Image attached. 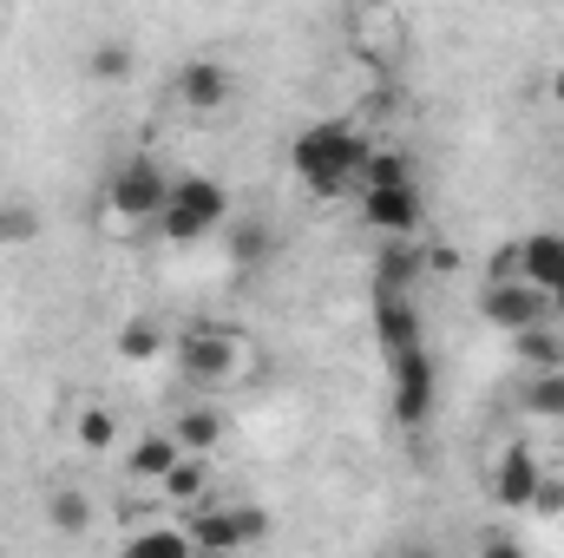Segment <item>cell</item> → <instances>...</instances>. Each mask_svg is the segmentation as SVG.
Here are the masks:
<instances>
[{
	"label": "cell",
	"mask_w": 564,
	"mask_h": 558,
	"mask_svg": "<svg viewBox=\"0 0 564 558\" xmlns=\"http://www.w3.org/2000/svg\"><path fill=\"white\" fill-rule=\"evenodd\" d=\"M368 151H375V144L361 139L355 119H315L308 132H295V144H289V171H295L315 197H335L348 178H361Z\"/></svg>",
	"instance_id": "cell-1"
},
{
	"label": "cell",
	"mask_w": 564,
	"mask_h": 558,
	"mask_svg": "<svg viewBox=\"0 0 564 558\" xmlns=\"http://www.w3.org/2000/svg\"><path fill=\"white\" fill-rule=\"evenodd\" d=\"M171 362H177V375H184L191 388H204V395H224V388L250 382V368H257V348H250V335L204 322V329H184V335H177Z\"/></svg>",
	"instance_id": "cell-2"
},
{
	"label": "cell",
	"mask_w": 564,
	"mask_h": 558,
	"mask_svg": "<svg viewBox=\"0 0 564 558\" xmlns=\"http://www.w3.org/2000/svg\"><path fill=\"white\" fill-rule=\"evenodd\" d=\"M230 217H237V204H230V184H224V178H210V171H177L158 230H164L171 244H204V237H224Z\"/></svg>",
	"instance_id": "cell-3"
},
{
	"label": "cell",
	"mask_w": 564,
	"mask_h": 558,
	"mask_svg": "<svg viewBox=\"0 0 564 558\" xmlns=\"http://www.w3.org/2000/svg\"><path fill=\"white\" fill-rule=\"evenodd\" d=\"M177 526L191 533L197 558H237V552H250V546L270 539V513H263V506H243V500H224V506L204 500V506L184 513Z\"/></svg>",
	"instance_id": "cell-4"
},
{
	"label": "cell",
	"mask_w": 564,
	"mask_h": 558,
	"mask_svg": "<svg viewBox=\"0 0 564 558\" xmlns=\"http://www.w3.org/2000/svg\"><path fill=\"white\" fill-rule=\"evenodd\" d=\"M171 204V171L151 158V151H126L106 178V211L119 224H158Z\"/></svg>",
	"instance_id": "cell-5"
},
{
	"label": "cell",
	"mask_w": 564,
	"mask_h": 558,
	"mask_svg": "<svg viewBox=\"0 0 564 558\" xmlns=\"http://www.w3.org/2000/svg\"><path fill=\"white\" fill-rule=\"evenodd\" d=\"M479 309H486V322H492L499 335H525V329L558 322V315H552V296H545V289H532V282H486Z\"/></svg>",
	"instance_id": "cell-6"
},
{
	"label": "cell",
	"mask_w": 564,
	"mask_h": 558,
	"mask_svg": "<svg viewBox=\"0 0 564 558\" xmlns=\"http://www.w3.org/2000/svg\"><path fill=\"white\" fill-rule=\"evenodd\" d=\"M539 480H545V466H539L532 440H506V447H499V460H492V473H486V486H492V506H499V513H532Z\"/></svg>",
	"instance_id": "cell-7"
},
{
	"label": "cell",
	"mask_w": 564,
	"mask_h": 558,
	"mask_svg": "<svg viewBox=\"0 0 564 558\" xmlns=\"http://www.w3.org/2000/svg\"><path fill=\"white\" fill-rule=\"evenodd\" d=\"M230 99H237V73H230L224 60L197 53V60H184V66H177V106H184V112L210 119V112H224Z\"/></svg>",
	"instance_id": "cell-8"
},
{
	"label": "cell",
	"mask_w": 564,
	"mask_h": 558,
	"mask_svg": "<svg viewBox=\"0 0 564 558\" xmlns=\"http://www.w3.org/2000/svg\"><path fill=\"white\" fill-rule=\"evenodd\" d=\"M388 375H394V420H401V427H421V420L433 415V395H440V375H433L426 348L388 362Z\"/></svg>",
	"instance_id": "cell-9"
},
{
	"label": "cell",
	"mask_w": 564,
	"mask_h": 558,
	"mask_svg": "<svg viewBox=\"0 0 564 558\" xmlns=\"http://www.w3.org/2000/svg\"><path fill=\"white\" fill-rule=\"evenodd\" d=\"M361 224L381 230L388 244H408L421 230V191L401 184V191H361Z\"/></svg>",
	"instance_id": "cell-10"
},
{
	"label": "cell",
	"mask_w": 564,
	"mask_h": 558,
	"mask_svg": "<svg viewBox=\"0 0 564 558\" xmlns=\"http://www.w3.org/2000/svg\"><path fill=\"white\" fill-rule=\"evenodd\" d=\"M375 342H381V355H388V362H401V355L426 348L421 315H414V302H408V296H375Z\"/></svg>",
	"instance_id": "cell-11"
},
{
	"label": "cell",
	"mask_w": 564,
	"mask_h": 558,
	"mask_svg": "<svg viewBox=\"0 0 564 558\" xmlns=\"http://www.w3.org/2000/svg\"><path fill=\"white\" fill-rule=\"evenodd\" d=\"M519 282L558 296L564 289V230H532V237H519Z\"/></svg>",
	"instance_id": "cell-12"
},
{
	"label": "cell",
	"mask_w": 564,
	"mask_h": 558,
	"mask_svg": "<svg viewBox=\"0 0 564 558\" xmlns=\"http://www.w3.org/2000/svg\"><path fill=\"white\" fill-rule=\"evenodd\" d=\"M224 250H230V264H237V270H263V264L276 257V224H270V217H243V211H237V217L224 224Z\"/></svg>",
	"instance_id": "cell-13"
},
{
	"label": "cell",
	"mask_w": 564,
	"mask_h": 558,
	"mask_svg": "<svg viewBox=\"0 0 564 558\" xmlns=\"http://www.w3.org/2000/svg\"><path fill=\"white\" fill-rule=\"evenodd\" d=\"M171 440H177V453H204L210 460V447L230 440V415L217 401H197V408H184V415L171 420Z\"/></svg>",
	"instance_id": "cell-14"
},
{
	"label": "cell",
	"mask_w": 564,
	"mask_h": 558,
	"mask_svg": "<svg viewBox=\"0 0 564 558\" xmlns=\"http://www.w3.org/2000/svg\"><path fill=\"white\" fill-rule=\"evenodd\" d=\"M204 493H210V460H204V453H177V466L158 480V500L177 506V513H197Z\"/></svg>",
	"instance_id": "cell-15"
},
{
	"label": "cell",
	"mask_w": 564,
	"mask_h": 558,
	"mask_svg": "<svg viewBox=\"0 0 564 558\" xmlns=\"http://www.w3.org/2000/svg\"><path fill=\"white\" fill-rule=\"evenodd\" d=\"M171 466H177V440H171V427H151V433H139V440L126 447V473H132V480H151V486H158Z\"/></svg>",
	"instance_id": "cell-16"
},
{
	"label": "cell",
	"mask_w": 564,
	"mask_h": 558,
	"mask_svg": "<svg viewBox=\"0 0 564 558\" xmlns=\"http://www.w3.org/2000/svg\"><path fill=\"white\" fill-rule=\"evenodd\" d=\"M512 355H519L532 375H558V368H564V329H558V322H545V329L512 335Z\"/></svg>",
	"instance_id": "cell-17"
},
{
	"label": "cell",
	"mask_w": 564,
	"mask_h": 558,
	"mask_svg": "<svg viewBox=\"0 0 564 558\" xmlns=\"http://www.w3.org/2000/svg\"><path fill=\"white\" fill-rule=\"evenodd\" d=\"M119 558H197V546H191L184 526H139V533L119 546Z\"/></svg>",
	"instance_id": "cell-18"
},
{
	"label": "cell",
	"mask_w": 564,
	"mask_h": 558,
	"mask_svg": "<svg viewBox=\"0 0 564 558\" xmlns=\"http://www.w3.org/2000/svg\"><path fill=\"white\" fill-rule=\"evenodd\" d=\"M46 526H53L59 539L93 533V500H86L79 486H53V493H46Z\"/></svg>",
	"instance_id": "cell-19"
},
{
	"label": "cell",
	"mask_w": 564,
	"mask_h": 558,
	"mask_svg": "<svg viewBox=\"0 0 564 558\" xmlns=\"http://www.w3.org/2000/svg\"><path fill=\"white\" fill-rule=\"evenodd\" d=\"M426 270V257H414L408 244H388L381 264H375V296H408V282Z\"/></svg>",
	"instance_id": "cell-20"
},
{
	"label": "cell",
	"mask_w": 564,
	"mask_h": 558,
	"mask_svg": "<svg viewBox=\"0 0 564 558\" xmlns=\"http://www.w3.org/2000/svg\"><path fill=\"white\" fill-rule=\"evenodd\" d=\"M401 184H414V164H408V151H368V164H361V191H401Z\"/></svg>",
	"instance_id": "cell-21"
},
{
	"label": "cell",
	"mask_w": 564,
	"mask_h": 558,
	"mask_svg": "<svg viewBox=\"0 0 564 558\" xmlns=\"http://www.w3.org/2000/svg\"><path fill=\"white\" fill-rule=\"evenodd\" d=\"M73 440H79L86 453H112V447H119V415H112V408H79V415H73Z\"/></svg>",
	"instance_id": "cell-22"
},
{
	"label": "cell",
	"mask_w": 564,
	"mask_h": 558,
	"mask_svg": "<svg viewBox=\"0 0 564 558\" xmlns=\"http://www.w3.org/2000/svg\"><path fill=\"white\" fill-rule=\"evenodd\" d=\"M525 415L564 420V368L558 375H532V382H525Z\"/></svg>",
	"instance_id": "cell-23"
},
{
	"label": "cell",
	"mask_w": 564,
	"mask_h": 558,
	"mask_svg": "<svg viewBox=\"0 0 564 558\" xmlns=\"http://www.w3.org/2000/svg\"><path fill=\"white\" fill-rule=\"evenodd\" d=\"M93 73H99V79H132V46L106 40V46L93 53Z\"/></svg>",
	"instance_id": "cell-24"
},
{
	"label": "cell",
	"mask_w": 564,
	"mask_h": 558,
	"mask_svg": "<svg viewBox=\"0 0 564 558\" xmlns=\"http://www.w3.org/2000/svg\"><path fill=\"white\" fill-rule=\"evenodd\" d=\"M33 230H40V217H33L26 204H20V211H13V204H0V244H26Z\"/></svg>",
	"instance_id": "cell-25"
},
{
	"label": "cell",
	"mask_w": 564,
	"mask_h": 558,
	"mask_svg": "<svg viewBox=\"0 0 564 558\" xmlns=\"http://www.w3.org/2000/svg\"><path fill=\"white\" fill-rule=\"evenodd\" d=\"M119 355H126V362H151V355H158V329L132 322V329L119 335Z\"/></svg>",
	"instance_id": "cell-26"
},
{
	"label": "cell",
	"mask_w": 564,
	"mask_h": 558,
	"mask_svg": "<svg viewBox=\"0 0 564 558\" xmlns=\"http://www.w3.org/2000/svg\"><path fill=\"white\" fill-rule=\"evenodd\" d=\"M532 513H539V519H564V480H552V473L539 480V493H532Z\"/></svg>",
	"instance_id": "cell-27"
},
{
	"label": "cell",
	"mask_w": 564,
	"mask_h": 558,
	"mask_svg": "<svg viewBox=\"0 0 564 558\" xmlns=\"http://www.w3.org/2000/svg\"><path fill=\"white\" fill-rule=\"evenodd\" d=\"M479 558H532V552H525L512 533H486V539H479Z\"/></svg>",
	"instance_id": "cell-28"
},
{
	"label": "cell",
	"mask_w": 564,
	"mask_h": 558,
	"mask_svg": "<svg viewBox=\"0 0 564 558\" xmlns=\"http://www.w3.org/2000/svg\"><path fill=\"white\" fill-rule=\"evenodd\" d=\"M426 270L453 277V270H459V250H453V244H433V250H426Z\"/></svg>",
	"instance_id": "cell-29"
},
{
	"label": "cell",
	"mask_w": 564,
	"mask_h": 558,
	"mask_svg": "<svg viewBox=\"0 0 564 558\" xmlns=\"http://www.w3.org/2000/svg\"><path fill=\"white\" fill-rule=\"evenodd\" d=\"M552 106H564V66L552 73Z\"/></svg>",
	"instance_id": "cell-30"
},
{
	"label": "cell",
	"mask_w": 564,
	"mask_h": 558,
	"mask_svg": "<svg viewBox=\"0 0 564 558\" xmlns=\"http://www.w3.org/2000/svg\"><path fill=\"white\" fill-rule=\"evenodd\" d=\"M552 315H558V329H564V289H558V296H552Z\"/></svg>",
	"instance_id": "cell-31"
},
{
	"label": "cell",
	"mask_w": 564,
	"mask_h": 558,
	"mask_svg": "<svg viewBox=\"0 0 564 558\" xmlns=\"http://www.w3.org/2000/svg\"><path fill=\"white\" fill-rule=\"evenodd\" d=\"M401 558H433V552H421V546H408V552H401Z\"/></svg>",
	"instance_id": "cell-32"
}]
</instances>
